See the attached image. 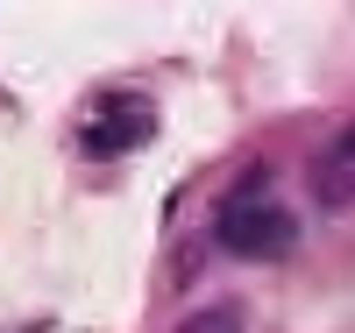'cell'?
I'll use <instances>...</instances> for the list:
<instances>
[{"label":"cell","instance_id":"6da1fadb","mask_svg":"<svg viewBox=\"0 0 355 333\" xmlns=\"http://www.w3.org/2000/svg\"><path fill=\"white\" fill-rule=\"evenodd\" d=\"M214 249L242 262H277L299 249V213H284L277 199H227L214 220Z\"/></svg>","mask_w":355,"mask_h":333},{"label":"cell","instance_id":"7a4b0ae2","mask_svg":"<svg viewBox=\"0 0 355 333\" xmlns=\"http://www.w3.org/2000/svg\"><path fill=\"white\" fill-rule=\"evenodd\" d=\"M313 206L320 213H355V120L320 149V163H313Z\"/></svg>","mask_w":355,"mask_h":333},{"label":"cell","instance_id":"3957f363","mask_svg":"<svg viewBox=\"0 0 355 333\" xmlns=\"http://www.w3.org/2000/svg\"><path fill=\"white\" fill-rule=\"evenodd\" d=\"M150 135H157V120H150V114L107 120V128H93V135H85V156H121V149H142Z\"/></svg>","mask_w":355,"mask_h":333},{"label":"cell","instance_id":"277c9868","mask_svg":"<svg viewBox=\"0 0 355 333\" xmlns=\"http://www.w3.org/2000/svg\"><path fill=\"white\" fill-rule=\"evenodd\" d=\"M178 333H249V326H242V305H199L178 319Z\"/></svg>","mask_w":355,"mask_h":333}]
</instances>
